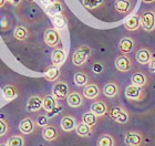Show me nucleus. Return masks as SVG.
<instances>
[{
    "label": "nucleus",
    "mask_w": 155,
    "mask_h": 146,
    "mask_svg": "<svg viewBox=\"0 0 155 146\" xmlns=\"http://www.w3.org/2000/svg\"><path fill=\"white\" fill-rule=\"evenodd\" d=\"M75 132L79 136L81 137H87L89 135H91L92 133V128L90 126H87V124H84L83 122H80V123L77 124V127H75Z\"/></svg>",
    "instance_id": "2f4dec72"
},
{
    "label": "nucleus",
    "mask_w": 155,
    "mask_h": 146,
    "mask_svg": "<svg viewBox=\"0 0 155 146\" xmlns=\"http://www.w3.org/2000/svg\"><path fill=\"white\" fill-rule=\"evenodd\" d=\"M144 3H153L155 2V0H142Z\"/></svg>",
    "instance_id": "a19ab883"
},
{
    "label": "nucleus",
    "mask_w": 155,
    "mask_h": 146,
    "mask_svg": "<svg viewBox=\"0 0 155 146\" xmlns=\"http://www.w3.org/2000/svg\"><path fill=\"white\" fill-rule=\"evenodd\" d=\"M8 146H25V137L22 135H12L7 140Z\"/></svg>",
    "instance_id": "72a5a7b5"
},
{
    "label": "nucleus",
    "mask_w": 155,
    "mask_h": 146,
    "mask_svg": "<svg viewBox=\"0 0 155 146\" xmlns=\"http://www.w3.org/2000/svg\"><path fill=\"white\" fill-rule=\"evenodd\" d=\"M30 36L29 29L26 27H17L13 31V37L17 41H26Z\"/></svg>",
    "instance_id": "cd10ccee"
},
{
    "label": "nucleus",
    "mask_w": 155,
    "mask_h": 146,
    "mask_svg": "<svg viewBox=\"0 0 155 146\" xmlns=\"http://www.w3.org/2000/svg\"><path fill=\"white\" fill-rule=\"evenodd\" d=\"M131 82H132V84L134 85H137V86H145L147 85L149 83V78H147V75L144 73V72H135V73H133L132 76H131Z\"/></svg>",
    "instance_id": "b1692460"
},
{
    "label": "nucleus",
    "mask_w": 155,
    "mask_h": 146,
    "mask_svg": "<svg viewBox=\"0 0 155 146\" xmlns=\"http://www.w3.org/2000/svg\"><path fill=\"white\" fill-rule=\"evenodd\" d=\"M54 1H55V0H41V2L43 3L45 7L50 6V5H51V3H53Z\"/></svg>",
    "instance_id": "58836bf2"
},
{
    "label": "nucleus",
    "mask_w": 155,
    "mask_h": 146,
    "mask_svg": "<svg viewBox=\"0 0 155 146\" xmlns=\"http://www.w3.org/2000/svg\"><path fill=\"white\" fill-rule=\"evenodd\" d=\"M6 0H0V8H2L3 6H5V5H6Z\"/></svg>",
    "instance_id": "ea45409f"
},
{
    "label": "nucleus",
    "mask_w": 155,
    "mask_h": 146,
    "mask_svg": "<svg viewBox=\"0 0 155 146\" xmlns=\"http://www.w3.org/2000/svg\"><path fill=\"white\" fill-rule=\"evenodd\" d=\"M52 24L54 27V29H57L58 31L59 30L64 29L65 27H67V24H68V19L64 16V13L52 17Z\"/></svg>",
    "instance_id": "bb28decb"
},
{
    "label": "nucleus",
    "mask_w": 155,
    "mask_h": 146,
    "mask_svg": "<svg viewBox=\"0 0 155 146\" xmlns=\"http://www.w3.org/2000/svg\"><path fill=\"white\" fill-rule=\"evenodd\" d=\"M109 116L116 123L120 124H125L130 120V113L122 106H113L111 107L110 111L107 112Z\"/></svg>",
    "instance_id": "7ed1b4c3"
},
{
    "label": "nucleus",
    "mask_w": 155,
    "mask_h": 146,
    "mask_svg": "<svg viewBox=\"0 0 155 146\" xmlns=\"http://www.w3.org/2000/svg\"><path fill=\"white\" fill-rule=\"evenodd\" d=\"M73 81L78 86H85L89 83V76L83 72H77L73 76Z\"/></svg>",
    "instance_id": "473e14b6"
},
{
    "label": "nucleus",
    "mask_w": 155,
    "mask_h": 146,
    "mask_svg": "<svg viewBox=\"0 0 155 146\" xmlns=\"http://www.w3.org/2000/svg\"><path fill=\"white\" fill-rule=\"evenodd\" d=\"M97 146H115V140L110 134H102L97 138Z\"/></svg>",
    "instance_id": "c756f323"
},
{
    "label": "nucleus",
    "mask_w": 155,
    "mask_h": 146,
    "mask_svg": "<svg viewBox=\"0 0 155 146\" xmlns=\"http://www.w3.org/2000/svg\"><path fill=\"white\" fill-rule=\"evenodd\" d=\"M36 123L38 126L40 127H43L47 126L49 124V120H48V116L47 115H39L38 117H37V120H36Z\"/></svg>",
    "instance_id": "c9c22d12"
},
{
    "label": "nucleus",
    "mask_w": 155,
    "mask_h": 146,
    "mask_svg": "<svg viewBox=\"0 0 155 146\" xmlns=\"http://www.w3.org/2000/svg\"><path fill=\"white\" fill-rule=\"evenodd\" d=\"M42 103H43V96L41 95H32L29 97L27 102V111L29 112H38L42 109Z\"/></svg>",
    "instance_id": "9b49d317"
},
{
    "label": "nucleus",
    "mask_w": 155,
    "mask_h": 146,
    "mask_svg": "<svg viewBox=\"0 0 155 146\" xmlns=\"http://www.w3.org/2000/svg\"><path fill=\"white\" fill-rule=\"evenodd\" d=\"M125 96L127 97L129 100L141 101L145 96V92H144L142 86H137V85L131 84V85H129V86H126Z\"/></svg>",
    "instance_id": "423d86ee"
},
{
    "label": "nucleus",
    "mask_w": 155,
    "mask_h": 146,
    "mask_svg": "<svg viewBox=\"0 0 155 146\" xmlns=\"http://www.w3.org/2000/svg\"><path fill=\"white\" fill-rule=\"evenodd\" d=\"M60 67H55V65H51L48 67L45 72V79L47 81L53 82L57 81L60 78Z\"/></svg>",
    "instance_id": "a878e982"
},
{
    "label": "nucleus",
    "mask_w": 155,
    "mask_h": 146,
    "mask_svg": "<svg viewBox=\"0 0 155 146\" xmlns=\"http://www.w3.org/2000/svg\"><path fill=\"white\" fill-rule=\"evenodd\" d=\"M149 69L151 72H155V58H153L149 63Z\"/></svg>",
    "instance_id": "e433bc0d"
},
{
    "label": "nucleus",
    "mask_w": 155,
    "mask_h": 146,
    "mask_svg": "<svg viewBox=\"0 0 155 146\" xmlns=\"http://www.w3.org/2000/svg\"><path fill=\"white\" fill-rule=\"evenodd\" d=\"M35 128H36V123L31 117H25L20 121L19 131L25 135H29V134L33 133Z\"/></svg>",
    "instance_id": "f8f14e48"
},
{
    "label": "nucleus",
    "mask_w": 155,
    "mask_h": 146,
    "mask_svg": "<svg viewBox=\"0 0 155 146\" xmlns=\"http://www.w3.org/2000/svg\"><path fill=\"white\" fill-rule=\"evenodd\" d=\"M26 1H29V2H32V1H35V0H26Z\"/></svg>",
    "instance_id": "37998d69"
},
{
    "label": "nucleus",
    "mask_w": 155,
    "mask_h": 146,
    "mask_svg": "<svg viewBox=\"0 0 155 146\" xmlns=\"http://www.w3.org/2000/svg\"><path fill=\"white\" fill-rule=\"evenodd\" d=\"M69 92V85L64 81H57L52 88V95L58 101L67 99Z\"/></svg>",
    "instance_id": "39448f33"
},
{
    "label": "nucleus",
    "mask_w": 155,
    "mask_h": 146,
    "mask_svg": "<svg viewBox=\"0 0 155 146\" xmlns=\"http://www.w3.org/2000/svg\"><path fill=\"white\" fill-rule=\"evenodd\" d=\"M77 120L71 114H65L61 118V128L64 132H72L77 127Z\"/></svg>",
    "instance_id": "2eb2a0df"
},
{
    "label": "nucleus",
    "mask_w": 155,
    "mask_h": 146,
    "mask_svg": "<svg viewBox=\"0 0 155 146\" xmlns=\"http://www.w3.org/2000/svg\"><path fill=\"white\" fill-rule=\"evenodd\" d=\"M124 143L127 146H140L143 143V135L135 131L127 132L124 137Z\"/></svg>",
    "instance_id": "9d476101"
},
{
    "label": "nucleus",
    "mask_w": 155,
    "mask_h": 146,
    "mask_svg": "<svg viewBox=\"0 0 155 146\" xmlns=\"http://www.w3.org/2000/svg\"><path fill=\"white\" fill-rule=\"evenodd\" d=\"M6 1H8L9 3L13 5V6H19V5H21L23 0H6Z\"/></svg>",
    "instance_id": "4c0bfd02"
},
{
    "label": "nucleus",
    "mask_w": 155,
    "mask_h": 146,
    "mask_svg": "<svg viewBox=\"0 0 155 146\" xmlns=\"http://www.w3.org/2000/svg\"><path fill=\"white\" fill-rule=\"evenodd\" d=\"M65 51L61 48H57L53 50L51 54V61L52 65H55V67H60V65L63 64V62L65 61Z\"/></svg>",
    "instance_id": "aec40b11"
},
{
    "label": "nucleus",
    "mask_w": 155,
    "mask_h": 146,
    "mask_svg": "<svg viewBox=\"0 0 155 146\" xmlns=\"http://www.w3.org/2000/svg\"><path fill=\"white\" fill-rule=\"evenodd\" d=\"M132 1L131 0H115L114 8L119 13L126 15L132 10Z\"/></svg>",
    "instance_id": "4be33fe9"
},
{
    "label": "nucleus",
    "mask_w": 155,
    "mask_h": 146,
    "mask_svg": "<svg viewBox=\"0 0 155 146\" xmlns=\"http://www.w3.org/2000/svg\"><path fill=\"white\" fill-rule=\"evenodd\" d=\"M83 102H84V96L83 94H81L80 92L78 91L69 92L68 96H67V103H68L69 106L77 109V107H80L81 105H83Z\"/></svg>",
    "instance_id": "6e6552de"
},
{
    "label": "nucleus",
    "mask_w": 155,
    "mask_h": 146,
    "mask_svg": "<svg viewBox=\"0 0 155 146\" xmlns=\"http://www.w3.org/2000/svg\"><path fill=\"white\" fill-rule=\"evenodd\" d=\"M9 128H10V126H9L8 121L2 118V117H0V137H2L3 135H6V134L8 133Z\"/></svg>",
    "instance_id": "f704fd0d"
},
{
    "label": "nucleus",
    "mask_w": 155,
    "mask_h": 146,
    "mask_svg": "<svg viewBox=\"0 0 155 146\" xmlns=\"http://www.w3.org/2000/svg\"><path fill=\"white\" fill-rule=\"evenodd\" d=\"M2 94L5 100L12 101L19 95V90L17 89L16 85L13 84H7L2 88Z\"/></svg>",
    "instance_id": "5701e85b"
},
{
    "label": "nucleus",
    "mask_w": 155,
    "mask_h": 146,
    "mask_svg": "<svg viewBox=\"0 0 155 146\" xmlns=\"http://www.w3.org/2000/svg\"><path fill=\"white\" fill-rule=\"evenodd\" d=\"M45 12L51 17L58 16V15H62V13L64 12V6H63V3H62L61 1L55 0L54 2L51 3L50 6L45 7Z\"/></svg>",
    "instance_id": "6ab92c4d"
},
{
    "label": "nucleus",
    "mask_w": 155,
    "mask_h": 146,
    "mask_svg": "<svg viewBox=\"0 0 155 146\" xmlns=\"http://www.w3.org/2000/svg\"><path fill=\"white\" fill-rule=\"evenodd\" d=\"M0 146H8L6 143H0Z\"/></svg>",
    "instance_id": "79ce46f5"
},
{
    "label": "nucleus",
    "mask_w": 155,
    "mask_h": 146,
    "mask_svg": "<svg viewBox=\"0 0 155 146\" xmlns=\"http://www.w3.org/2000/svg\"><path fill=\"white\" fill-rule=\"evenodd\" d=\"M141 22H140V16L139 15H132L130 16L124 22V28L127 31H136L140 29Z\"/></svg>",
    "instance_id": "412c9836"
},
{
    "label": "nucleus",
    "mask_w": 155,
    "mask_h": 146,
    "mask_svg": "<svg viewBox=\"0 0 155 146\" xmlns=\"http://www.w3.org/2000/svg\"><path fill=\"white\" fill-rule=\"evenodd\" d=\"M102 92L107 97H115L120 94V88L115 82H109L103 86Z\"/></svg>",
    "instance_id": "393cba45"
},
{
    "label": "nucleus",
    "mask_w": 155,
    "mask_h": 146,
    "mask_svg": "<svg viewBox=\"0 0 155 146\" xmlns=\"http://www.w3.org/2000/svg\"><path fill=\"white\" fill-rule=\"evenodd\" d=\"M141 28L146 32H152L155 30V10H144L140 16Z\"/></svg>",
    "instance_id": "f257e3e1"
},
{
    "label": "nucleus",
    "mask_w": 155,
    "mask_h": 146,
    "mask_svg": "<svg viewBox=\"0 0 155 146\" xmlns=\"http://www.w3.org/2000/svg\"><path fill=\"white\" fill-rule=\"evenodd\" d=\"M59 135H60L59 130L54 125L48 124V125L43 127V130H42V137H43L45 141H48V142H52V141L57 140L59 137Z\"/></svg>",
    "instance_id": "dca6fc26"
},
{
    "label": "nucleus",
    "mask_w": 155,
    "mask_h": 146,
    "mask_svg": "<svg viewBox=\"0 0 155 146\" xmlns=\"http://www.w3.org/2000/svg\"><path fill=\"white\" fill-rule=\"evenodd\" d=\"M135 46V42L132 38L130 37H124L120 40L119 42V51L122 53V54H130L131 52L133 51Z\"/></svg>",
    "instance_id": "ddd939ff"
},
{
    "label": "nucleus",
    "mask_w": 155,
    "mask_h": 146,
    "mask_svg": "<svg viewBox=\"0 0 155 146\" xmlns=\"http://www.w3.org/2000/svg\"><path fill=\"white\" fill-rule=\"evenodd\" d=\"M59 106L58 100L55 99L52 94H47L43 96V103H42V109L47 112V113H50L52 111L57 109Z\"/></svg>",
    "instance_id": "a211bd4d"
},
{
    "label": "nucleus",
    "mask_w": 155,
    "mask_h": 146,
    "mask_svg": "<svg viewBox=\"0 0 155 146\" xmlns=\"http://www.w3.org/2000/svg\"><path fill=\"white\" fill-rule=\"evenodd\" d=\"M133 67V62L129 54H121L115 59V69L119 72H129Z\"/></svg>",
    "instance_id": "0eeeda50"
},
{
    "label": "nucleus",
    "mask_w": 155,
    "mask_h": 146,
    "mask_svg": "<svg viewBox=\"0 0 155 146\" xmlns=\"http://www.w3.org/2000/svg\"><path fill=\"white\" fill-rule=\"evenodd\" d=\"M91 55V49L87 46H80L75 49L72 55V63L75 67H82Z\"/></svg>",
    "instance_id": "f03ea898"
},
{
    "label": "nucleus",
    "mask_w": 155,
    "mask_h": 146,
    "mask_svg": "<svg viewBox=\"0 0 155 146\" xmlns=\"http://www.w3.org/2000/svg\"><path fill=\"white\" fill-rule=\"evenodd\" d=\"M97 117L99 116L95 115L93 112L89 111V112H85V113L82 115V121H81V122H83L84 124H87V126H90L91 128H93L97 123Z\"/></svg>",
    "instance_id": "c85d7f7f"
},
{
    "label": "nucleus",
    "mask_w": 155,
    "mask_h": 146,
    "mask_svg": "<svg viewBox=\"0 0 155 146\" xmlns=\"http://www.w3.org/2000/svg\"><path fill=\"white\" fill-rule=\"evenodd\" d=\"M43 40L45 43L50 48H57L59 46V43L61 42V37L60 33L57 29L54 28H48L45 31L43 34Z\"/></svg>",
    "instance_id": "20e7f679"
},
{
    "label": "nucleus",
    "mask_w": 155,
    "mask_h": 146,
    "mask_svg": "<svg viewBox=\"0 0 155 146\" xmlns=\"http://www.w3.org/2000/svg\"><path fill=\"white\" fill-rule=\"evenodd\" d=\"M82 3L87 10H97L104 6L105 0H82Z\"/></svg>",
    "instance_id": "7c9ffc66"
},
{
    "label": "nucleus",
    "mask_w": 155,
    "mask_h": 146,
    "mask_svg": "<svg viewBox=\"0 0 155 146\" xmlns=\"http://www.w3.org/2000/svg\"><path fill=\"white\" fill-rule=\"evenodd\" d=\"M101 91L99 85L95 84V83H90V84H87L83 89V96L84 99H89V100H94L99 97Z\"/></svg>",
    "instance_id": "4468645a"
},
{
    "label": "nucleus",
    "mask_w": 155,
    "mask_h": 146,
    "mask_svg": "<svg viewBox=\"0 0 155 146\" xmlns=\"http://www.w3.org/2000/svg\"><path fill=\"white\" fill-rule=\"evenodd\" d=\"M91 112H93L97 116H103L109 112V107H107V103L102 100H97L94 101L93 103L91 104Z\"/></svg>",
    "instance_id": "f3484780"
},
{
    "label": "nucleus",
    "mask_w": 155,
    "mask_h": 146,
    "mask_svg": "<svg viewBox=\"0 0 155 146\" xmlns=\"http://www.w3.org/2000/svg\"><path fill=\"white\" fill-rule=\"evenodd\" d=\"M135 59L137 63L140 64H149L151 60L153 59V53L151 49L149 48H141L135 53Z\"/></svg>",
    "instance_id": "1a4fd4ad"
}]
</instances>
